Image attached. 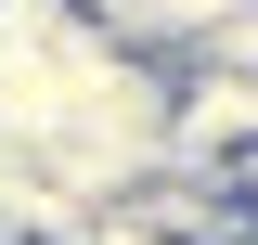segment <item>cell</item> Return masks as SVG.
Instances as JSON below:
<instances>
[{
	"instance_id": "cell-2",
	"label": "cell",
	"mask_w": 258,
	"mask_h": 245,
	"mask_svg": "<svg viewBox=\"0 0 258 245\" xmlns=\"http://www.w3.org/2000/svg\"><path fill=\"white\" fill-rule=\"evenodd\" d=\"M78 13H91V26L116 39V52H155V65H194L207 39L232 26V13H245V0H78Z\"/></svg>"
},
{
	"instance_id": "cell-1",
	"label": "cell",
	"mask_w": 258,
	"mask_h": 245,
	"mask_svg": "<svg viewBox=\"0 0 258 245\" xmlns=\"http://www.w3.org/2000/svg\"><path fill=\"white\" fill-rule=\"evenodd\" d=\"M103 219H129V232H155V245H258L245 181H220V168H142Z\"/></svg>"
}]
</instances>
